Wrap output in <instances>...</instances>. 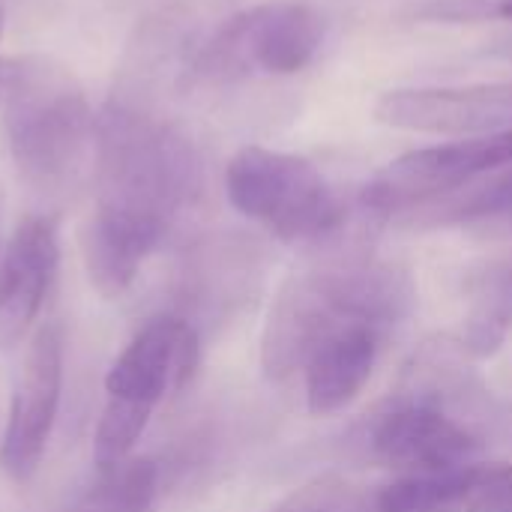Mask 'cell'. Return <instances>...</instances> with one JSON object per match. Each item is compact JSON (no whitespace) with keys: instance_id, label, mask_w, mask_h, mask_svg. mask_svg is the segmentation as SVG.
<instances>
[{"instance_id":"obj_23","label":"cell","mask_w":512,"mask_h":512,"mask_svg":"<svg viewBox=\"0 0 512 512\" xmlns=\"http://www.w3.org/2000/svg\"><path fill=\"white\" fill-rule=\"evenodd\" d=\"M9 78H12V57H0V105L9 90Z\"/></svg>"},{"instance_id":"obj_6","label":"cell","mask_w":512,"mask_h":512,"mask_svg":"<svg viewBox=\"0 0 512 512\" xmlns=\"http://www.w3.org/2000/svg\"><path fill=\"white\" fill-rule=\"evenodd\" d=\"M507 165H512V129L417 147L387 162L363 186L360 201L375 216H393L453 195L477 177L495 174Z\"/></svg>"},{"instance_id":"obj_21","label":"cell","mask_w":512,"mask_h":512,"mask_svg":"<svg viewBox=\"0 0 512 512\" xmlns=\"http://www.w3.org/2000/svg\"><path fill=\"white\" fill-rule=\"evenodd\" d=\"M504 0H420L408 9V18L429 24H462L498 18Z\"/></svg>"},{"instance_id":"obj_11","label":"cell","mask_w":512,"mask_h":512,"mask_svg":"<svg viewBox=\"0 0 512 512\" xmlns=\"http://www.w3.org/2000/svg\"><path fill=\"white\" fill-rule=\"evenodd\" d=\"M60 267V231L51 213L18 222L0 255V348H15L39 318Z\"/></svg>"},{"instance_id":"obj_24","label":"cell","mask_w":512,"mask_h":512,"mask_svg":"<svg viewBox=\"0 0 512 512\" xmlns=\"http://www.w3.org/2000/svg\"><path fill=\"white\" fill-rule=\"evenodd\" d=\"M498 18L512 21V0H504V3H501V9H498Z\"/></svg>"},{"instance_id":"obj_7","label":"cell","mask_w":512,"mask_h":512,"mask_svg":"<svg viewBox=\"0 0 512 512\" xmlns=\"http://www.w3.org/2000/svg\"><path fill=\"white\" fill-rule=\"evenodd\" d=\"M372 459L405 474H432L474 465L486 432L438 402L396 393L369 423Z\"/></svg>"},{"instance_id":"obj_14","label":"cell","mask_w":512,"mask_h":512,"mask_svg":"<svg viewBox=\"0 0 512 512\" xmlns=\"http://www.w3.org/2000/svg\"><path fill=\"white\" fill-rule=\"evenodd\" d=\"M255 276V252L237 237L198 243L177 273V303L195 318H216L231 309Z\"/></svg>"},{"instance_id":"obj_19","label":"cell","mask_w":512,"mask_h":512,"mask_svg":"<svg viewBox=\"0 0 512 512\" xmlns=\"http://www.w3.org/2000/svg\"><path fill=\"white\" fill-rule=\"evenodd\" d=\"M444 222H459V225L504 222V225H512V165L495 171L486 183L471 189L465 198L453 201L444 213Z\"/></svg>"},{"instance_id":"obj_15","label":"cell","mask_w":512,"mask_h":512,"mask_svg":"<svg viewBox=\"0 0 512 512\" xmlns=\"http://www.w3.org/2000/svg\"><path fill=\"white\" fill-rule=\"evenodd\" d=\"M159 495V465L153 459H126L99 471L81 486L63 512H150Z\"/></svg>"},{"instance_id":"obj_16","label":"cell","mask_w":512,"mask_h":512,"mask_svg":"<svg viewBox=\"0 0 512 512\" xmlns=\"http://www.w3.org/2000/svg\"><path fill=\"white\" fill-rule=\"evenodd\" d=\"M483 465L453 471L405 474L372 498L375 512H462Z\"/></svg>"},{"instance_id":"obj_2","label":"cell","mask_w":512,"mask_h":512,"mask_svg":"<svg viewBox=\"0 0 512 512\" xmlns=\"http://www.w3.org/2000/svg\"><path fill=\"white\" fill-rule=\"evenodd\" d=\"M96 207L171 231L201 189L195 144L153 108L108 96L96 114Z\"/></svg>"},{"instance_id":"obj_4","label":"cell","mask_w":512,"mask_h":512,"mask_svg":"<svg viewBox=\"0 0 512 512\" xmlns=\"http://www.w3.org/2000/svg\"><path fill=\"white\" fill-rule=\"evenodd\" d=\"M231 207L282 243L330 240L345 222V204L315 162L270 147H243L225 168Z\"/></svg>"},{"instance_id":"obj_20","label":"cell","mask_w":512,"mask_h":512,"mask_svg":"<svg viewBox=\"0 0 512 512\" xmlns=\"http://www.w3.org/2000/svg\"><path fill=\"white\" fill-rule=\"evenodd\" d=\"M267 512H375V504L339 477H321Z\"/></svg>"},{"instance_id":"obj_25","label":"cell","mask_w":512,"mask_h":512,"mask_svg":"<svg viewBox=\"0 0 512 512\" xmlns=\"http://www.w3.org/2000/svg\"><path fill=\"white\" fill-rule=\"evenodd\" d=\"M3 24H6V6H3V0H0V36H3Z\"/></svg>"},{"instance_id":"obj_8","label":"cell","mask_w":512,"mask_h":512,"mask_svg":"<svg viewBox=\"0 0 512 512\" xmlns=\"http://www.w3.org/2000/svg\"><path fill=\"white\" fill-rule=\"evenodd\" d=\"M63 393V330L57 321L42 324L21 363V375L12 393L6 435H3V468L15 483L33 480L48 450V438L57 423Z\"/></svg>"},{"instance_id":"obj_13","label":"cell","mask_w":512,"mask_h":512,"mask_svg":"<svg viewBox=\"0 0 512 512\" xmlns=\"http://www.w3.org/2000/svg\"><path fill=\"white\" fill-rule=\"evenodd\" d=\"M165 234L168 231L159 225L96 207L81 228V258L93 288L108 300L123 297L144 258L165 240Z\"/></svg>"},{"instance_id":"obj_18","label":"cell","mask_w":512,"mask_h":512,"mask_svg":"<svg viewBox=\"0 0 512 512\" xmlns=\"http://www.w3.org/2000/svg\"><path fill=\"white\" fill-rule=\"evenodd\" d=\"M150 417H153V411H147V408L108 399V405L102 411V420L96 426V438H93V462H96V468L105 471V468H114V465L132 459V450L141 441Z\"/></svg>"},{"instance_id":"obj_5","label":"cell","mask_w":512,"mask_h":512,"mask_svg":"<svg viewBox=\"0 0 512 512\" xmlns=\"http://www.w3.org/2000/svg\"><path fill=\"white\" fill-rule=\"evenodd\" d=\"M327 42V18L306 0H267L225 18L192 54L186 75L240 81L252 75H297Z\"/></svg>"},{"instance_id":"obj_10","label":"cell","mask_w":512,"mask_h":512,"mask_svg":"<svg viewBox=\"0 0 512 512\" xmlns=\"http://www.w3.org/2000/svg\"><path fill=\"white\" fill-rule=\"evenodd\" d=\"M198 354L201 345L195 324L180 315L153 318L108 369L105 393L108 399L156 411L171 390L186 387L198 366Z\"/></svg>"},{"instance_id":"obj_22","label":"cell","mask_w":512,"mask_h":512,"mask_svg":"<svg viewBox=\"0 0 512 512\" xmlns=\"http://www.w3.org/2000/svg\"><path fill=\"white\" fill-rule=\"evenodd\" d=\"M462 512H512V465H483Z\"/></svg>"},{"instance_id":"obj_17","label":"cell","mask_w":512,"mask_h":512,"mask_svg":"<svg viewBox=\"0 0 512 512\" xmlns=\"http://www.w3.org/2000/svg\"><path fill=\"white\" fill-rule=\"evenodd\" d=\"M512 327V261L492 267L468 312V324L462 333V348L474 357H492L507 342Z\"/></svg>"},{"instance_id":"obj_1","label":"cell","mask_w":512,"mask_h":512,"mask_svg":"<svg viewBox=\"0 0 512 512\" xmlns=\"http://www.w3.org/2000/svg\"><path fill=\"white\" fill-rule=\"evenodd\" d=\"M411 303L414 288L408 273L372 258H345L291 276L264 324V375L273 381L291 378L321 342L354 324L387 336L408 315Z\"/></svg>"},{"instance_id":"obj_9","label":"cell","mask_w":512,"mask_h":512,"mask_svg":"<svg viewBox=\"0 0 512 512\" xmlns=\"http://www.w3.org/2000/svg\"><path fill=\"white\" fill-rule=\"evenodd\" d=\"M375 120L423 135H495L512 129V81L462 87H399L375 102Z\"/></svg>"},{"instance_id":"obj_12","label":"cell","mask_w":512,"mask_h":512,"mask_svg":"<svg viewBox=\"0 0 512 512\" xmlns=\"http://www.w3.org/2000/svg\"><path fill=\"white\" fill-rule=\"evenodd\" d=\"M384 333L366 324L345 327L321 342L303 366L306 408L315 417L345 411L369 384Z\"/></svg>"},{"instance_id":"obj_3","label":"cell","mask_w":512,"mask_h":512,"mask_svg":"<svg viewBox=\"0 0 512 512\" xmlns=\"http://www.w3.org/2000/svg\"><path fill=\"white\" fill-rule=\"evenodd\" d=\"M0 108L18 174L39 192L69 186L96 129L78 78L51 57H12V78Z\"/></svg>"}]
</instances>
